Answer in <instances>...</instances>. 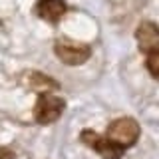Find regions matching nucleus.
Listing matches in <instances>:
<instances>
[{"label":"nucleus","mask_w":159,"mask_h":159,"mask_svg":"<svg viewBox=\"0 0 159 159\" xmlns=\"http://www.w3.org/2000/svg\"><path fill=\"white\" fill-rule=\"evenodd\" d=\"M64 107H66V102L60 96H54L52 92H44L40 93L36 106H34V119L42 125L54 123L56 119H60Z\"/></svg>","instance_id":"nucleus-1"},{"label":"nucleus","mask_w":159,"mask_h":159,"mask_svg":"<svg viewBox=\"0 0 159 159\" xmlns=\"http://www.w3.org/2000/svg\"><path fill=\"white\" fill-rule=\"evenodd\" d=\"M54 52L68 66H80V64L88 62L89 56H92V48L88 44L76 42V40H70V38H60L54 44Z\"/></svg>","instance_id":"nucleus-2"},{"label":"nucleus","mask_w":159,"mask_h":159,"mask_svg":"<svg viewBox=\"0 0 159 159\" xmlns=\"http://www.w3.org/2000/svg\"><path fill=\"white\" fill-rule=\"evenodd\" d=\"M106 135L123 149H127L139 139V123L131 117H117L107 125Z\"/></svg>","instance_id":"nucleus-3"},{"label":"nucleus","mask_w":159,"mask_h":159,"mask_svg":"<svg viewBox=\"0 0 159 159\" xmlns=\"http://www.w3.org/2000/svg\"><path fill=\"white\" fill-rule=\"evenodd\" d=\"M82 141L86 143L89 149L98 151L103 159H119L123 155V151H125L121 145H117L116 141H111L107 135H99L96 131H84Z\"/></svg>","instance_id":"nucleus-4"},{"label":"nucleus","mask_w":159,"mask_h":159,"mask_svg":"<svg viewBox=\"0 0 159 159\" xmlns=\"http://www.w3.org/2000/svg\"><path fill=\"white\" fill-rule=\"evenodd\" d=\"M137 44L143 54L159 52V28L153 22H143L137 26Z\"/></svg>","instance_id":"nucleus-5"},{"label":"nucleus","mask_w":159,"mask_h":159,"mask_svg":"<svg viewBox=\"0 0 159 159\" xmlns=\"http://www.w3.org/2000/svg\"><path fill=\"white\" fill-rule=\"evenodd\" d=\"M36 12L42 20L56 24V22L62 20L64 14H66V2H64V0H38Z\"/></svg>","instance_id":"nucleus-6"},{"label":"nucleus","mask_w":159,"mask_h":159,"mask_svg":"<svg viewBox=\"0 0 159 159\" xmlns=\"http://www.w3.org/2000/svg\"><path fill=\"white\" fill-rule=\"evenodd\" d=\"M28 86L38 93H44V92H58L60 89V84L56 82L54 78L46 76V74H40V72H32L28 76Z\"/></svg>","instance_id":"nucleus-7"},{"label":"nucleus","mask_w":159,"mask_h":159,"mask_svg":"<svg viewBox=\"0 0 159 159\" xmlns=\"http://www.w3.org/2000/svg\"><path fill=\"white\" fill-rule=\"evenodd\" d=\"M145 66L153 78H159V52L145 54Z\"/></svg>","instance_id":"nucleus-8"},{"label":"nucleus","mask_w":159,"mask_h":159,"mask_svg":"<svg viewBox=\"0 0 159 159\" xmlns=\"http://www.w3.org/2000/svg\"><path fill=\"white\" fill-rule=\"evenodd\" d=\"M0 159H16L14 157V151L8 147H0Z\"/></svg>","instance_id":"nucleus-9"}]
</instances>
